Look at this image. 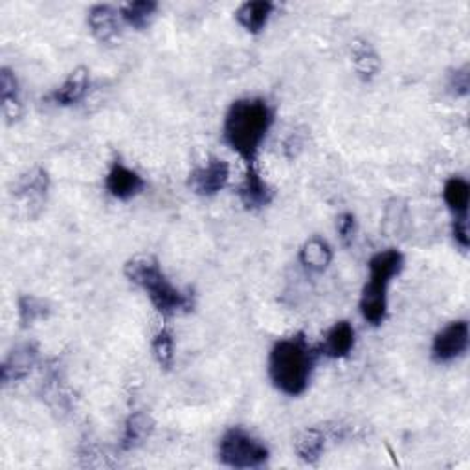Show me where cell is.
<instances>
[{
    "label": "cell",
    "mask_w": 470,
    "mask_h": 470,
    "mask_svg": "<svg viewBox=\"0 0 470 470\" xmlns=\"http://www.w3.org/2000/svg\"><path fill=\"white\" fill-rule=\"evenodd\" d=\"M272 123H274V111L268 102L261 97H243L234 102L227 112L222 138L244 160L246 167H256L261 143Z\"/></svg>",
    "instance_id": "cell-1"
},
{
    "label": "cell",
    "mask_w": 470,
    "mask_h": 470,
    "mask_svg": "<svg viewBox=\"0 0 470 470\" xmlns=\"http://www.w3.org/2000/svg\"><path fill=\"white\" fill-rule=\"evenodd\" d=\"M318 350L298 333L274 343L268 357V377L281 393L298 397L311 384Z\"/></svg>",
    "instance_id": "cell-2"
},
{
    "label": "cell",
    "mask_w": 470,
    "mask_h": 470,
    "mask_svg": "<svg viewBox=\"0 0 470 470\" xmlns=\"http://www.w3.org/2000/svg\"><path fill=\"white\" fill-rule=\"evenodd\" d=\"M123 274L147 294L153 307L164 318L189 312L193 309V296L173 285L164 274L158 259L150 254L131 258L123 266Z\"/></svg>",
    "instance_id": "cell-3"
},
{
    "label": "cell",
    "mask_w": 470,
    "mask_h": 470,
    "mask_svg": "<svg viewBox=\"0 0 470 470\" xmlns=\"http://www.w3.org/2000/svg\"><path fill=\"white\" fill-rule=\"evenodd\" d=\"M367 266L369 276L362 290L360 312L369 326L379 327L388 316V287L395 276L401 274L405 256L399 250L388 249L371 258Z\"/></svg>",
    "instance_id": "cell-4"
},
{
    "label": "cell",
    "mask_w": 470,
    "mask_h": 470,
    "mask_svg": "<svg viewBox=\"0 0 470 470\" xmlns=\"http://www.w3.org/2000/svg\"><path fill=\"white\" fill-rule=\"evenodd\" d=\"M50 179L42 167H34L20 175L10 191V204L15 217L24 220H35L46 204Z\"/></svg>",
    "instance_id": "cell-5"
},
{
    "label": "cell",
    "mask_w": 470,
    "mask_h": 470,
    "mask_svg": "<svg viewBox=\"0 0 470 470\" xmlns=\"http://www.w3.org/2000/svg\"><path fill=\"white\" fill-rule=\"evenodd\" d=\"M270 458L265 444L246 430L234 427L219 443V461L232 468H259Z\"/></svg>",
    "instance_id": "cell-6"
},
{
    "label": "cell",
    "mask_w": 470,
    "mask_h": 470,
    "mask_svg": "<svg viewBox=\"0 0 470 470\" xmlns=\"http://www.w3.org/2000/svg\"><path fill=\"white\" fill-rule=\"evenodd\" d=\"M468 350V324L466 320L451 321L441 329L432 343V358L437 364H449L463 357Z\"/></svg>",
    "instance_id": "cell-7"
},
{
    "label": "cell",
    "mask_w": 470,
    "mask_h": 470,
    "mask_svg": "<svg viewBox=\"0 0 470 470\" xmlns=\"http://www.w3.org/2000/svg\"><path fill=\"white\" fill-rule=\"evenodd\" d=\"M230 181V166L228 162L212 157L204 164L196 166L188 179V186L193 193L201 196H213L220 189H225Z\"/></svg>",
    "instance_id": "cell-8"
},
{
    "label": "cell",
    "mask_w": 470,
    "mask_h": 470,
    "mask_svg": "<svg viewBox=\"0 0 470 470\" xmlns=\"http://www.w3.org/2000/svg\"><path fill=\"white\" fill-rule=\"evenodd\" d=\"M39 360V350L32 342H24L6 355L3 362V384H13L27 379Z\"/></svg>",
    "instance_id": "cell-9"
},
{
    "label": "cell",
    "mask_w": 470,
    "mask_h": 470,
    "mask_svg": "<svg viewBox=\"0 0 470 470\" xmlns=\"http://www.w3.org/2000/svg\"><path fill=\"white\" fill-rule=\"evenodd\" d=\"M105 188L114 196V199L131 201L143 191L145 181L138 175L136 171L129 169L126 164L116 160L107 173Z\"/></svg>",
    "instance_id": "cell-10"
},
{
    "label": "cell",
    "mask_w": 470,
    "mask_h": 470,
    "mask_svg": "<svg viewBox=\"0 0 470 470\" xmlns=\"http://www.w3.org/2000/svg\"><path fill=\"white\" fill-rule=\"evenodd\" d=\"M89 28L96 41L102 44H114L121 35V15L119 10H114L107 4H97L89 12L87 17Z\"/></svg>",
    "instance_id": "cell-11"
},
{
    "label": "cell",
    "mask_w": 470,
    "mask_h": 470,
    "mask_svg": "<svg viewBox=\"0 0 470 470\" xmlns=\"http://www.w3.org/2000/svg\"><path fill=\"white\" fill-rule=\"evenodd\" d=\"M237 193L243 206L249 210H261L268 206L272 203V196H274L270 186L259 175L258 167H246L244 181L239 186Z\"/></svg>",
    "instance_id": "cell-12"
},
{
    "label": "cell",
    "mask_w": 470,
    "mask_h": 470,
    "mask_svg": "<svg viewBox=\"0 0 470 470\" xmlns=\"http://www.w3.org/2000/svg\"><path fill=\"white\" fill-rule=\"evenodd\" d=\"M355 348V329L350 321H336V324L326 333L324 342L318 348V353L329 358L348 357Z\"/></svg>",
    "instance_id": "cell-13"
},
{
    "label": "cell",
    "mask_w": 470,
    "mask_h": 470,
    "mask_svg": "<svg viewBox=\"0 0 470 470\" xmlns=\"http://www.w3.org/2000/svg\"><path fill=\"white\" fill-rule=\"evenodd\" d=\"M90 87V76L87 68H76L70 76L65 80V83L52 92V102L59 107H70L80 104L87 96Z\"/></svg>",
    "instance_id": "cell-14"
},
{
    "label": "cell",
    "mask_w": 470,
    "mask_h": 470,
    "mask_svg": "<svg viewBox=\"0 0 470 470\" xmlns=\"http://www.w3.org/2000/svg\"><path fill=\"white\" fill-rule=\"evenodd\" d=\"M333 261L331 244L320 235L309 237L300 249V263L311 274H321Z\"/></svg>",
    "instance_id": "cell-15"
},
{
    "label": "cell",
    "mask_w": 470,
    "mask_h": 470,
    "mask_svg": "<svg viewBox=\"0 0 470 470\" xmlns=\"http://www.w3.org/2000/svg\"><path fill=\"white\" fill-rule=\"evenodd\" d=\"M155 428L153 419L143 413V412H135L127 417L126 420V428H123V435L119 441V449L123 452H129L138 449L140 444L151 435Z\"/></svg>",
    "instance_id": "cell-16"
},
{
    "label": "cell",
    "mask_w": 470,
    "mask_h": 470,
    "mask_svg": "<svg viewBox=\"0 0 470 470\" xmlns=\"http://www.w3.org/2000/svg\"><path fill=\"white\" fill-rule=\"evenodd\" d=\"M0 102H3V114L8 123H15L22 116L20 90L15 73L10 68L0 70Z\"/></svg>",
    "instance_id": "cell-17"
},
{
    "label": "cell",
    "mask_w": 470,
    "mask_h": 470,
    "mask_svg": "<svg viewBox=\"0 0 470 470\" xmlns=\"http://www.w3.org/2000/svg\"><path fill=\"white\" fill-rule=\"evenodd\" d=\"M272 12H274V4L266 0H256V3H244L235 12V19L249 34H259L265 30Z\"/></svg>",
    "instance_id": "cell-18"
},
{
    "label": "cell",
    "mask_w": 470,
    "mask_h": 470,
    "mask_svg": "<svg viewBox=\"0 0 470 470\" xmlns=\"http://www.w3.org/2000/svg\"><path fill=\"white\" fill-rule=\"evenodd\" d=\"M294 449L298 458L307 465H316L326 451V434L318 427L307 428L298 434L294 441Z\"/></svg>",
    "instance_id": "cell-19"
},
{
    "label": "cell",
    "mask_w": 470,
    "mask_h": 470,
    "mask_svg": "<svg viewBox=\"0 0 470 470\" xmlns=\"http://www.w3.org/2000/svg\"><path fill=\"white\" fill-rule=\"evenodd\" d=\"M443 199L447 203L449 210L454 217H468V204H470V186L461 177H451L444 182Z\"/></svg>",
    "instance_id": "cell-20"
},
{
    "label": "cell",
    "mask_w": 470,
    "mask_h": 470,
    "mask_svg": "<svg viewBox=\"0 0 470 470\" xmlns=\"http://www.w3.org/2000/svg\"><path fill=\"white\" fill-rule=\"evenodd\" d=\"M157 10L158 4L153 3V0H138V3H129L126 6H121L119 15L127 27L135 30H143L151 24Z\"/></svg>",
    "instance_id": "cell-21"
},
{
    "label": "cell",
    "mask_w": 470,
    "mask_h": 470,
    "mask_svg": "<svg viewBox=\"0 0 470 470\" xmlns=\"http://www.w3.org/2000/svg\"><path fill=\"white\" fill-rule=\"evenodd\" d=\"M351 58L357 72L364 80H374L381 70L379 54L374 50V46L366 41H355L351 46Z\"/></svg>",
    "instance_id": "cell-22"
},
{
    "label": "cell",
    "mask_w": 470,
    "mask_h": 470,
    "mask_svg": "<svg viewBox=\"0 0 470 470\" xmlns=\"http://www.w3.org/2000/svg\"><path fill=\"white\" fill-rule=\"evenodd\" d=\"M17 307H19V321L22 327H30L35 324V321L46 320L52 312L50 305L34 294H22Z\"/></svg>",
    "instance_id": "cell-23"
},
{
    "label": "cell",
    "mask_w": 470,
    "mask_h": 470,
    "mask_svg": "<svg viewBox=\"0 0 470 470\" xmlns=\"http://www.w3.org/2000/svg\"><path fill=\"white\" fill-rule=\"evenodd\" d=\"M153 355L162 369H171L173 362H175V342H173V335L169 329H160L153 338Z\"/></svg>",
    "instance_id": "cell-24"
},
{
    "label": "cell",
    "mask_w": 470,
    "mask_h": 470,
    "mask_svg": "<svg viewBox=\"0 0 470 470\" xmlns=\"http://www.w3.org/2000/svg\"><path fill=\"white\" fill-rule=\"evenodd\" d=\"M336 230H338V235L340 239L350 244L353 239H355V232H357V219L353 213H342L338 217V222H336Z\"/></svg>",
    "instance_id": "cell-25"
},
{
    "label": "cell",
    "mask_w": 470,
    "mask_h": 470,
    "mask_svg": "<svg viewBox=\"0 0 470 470\" xmlns=\"http://www.w3.org/2000/svg\"><path fill=\"white\" fill-rule=\"evenodd\" d=\"M468 87H470V73H468V66L465 65L463 68H458L454 73H451L449 89L456 96H466L468 94Z\"/></svg>",
    "instance_id": "cell-26"
},
{
    "label": "cell",
    "mask_w": 470,
    "mask_h": 470,
    "mask_svg": "<svg viewBox=\"0 0 470 470\" xmlns=\"http://www.w3.org/2000/svg\"><path fill=\"white\" fill-rule=\"evenodd\" d=\"M454 239L463 246V249H468L470 244L468 217H454Z\"/></svg>",
    "instance_id": "cell-27"
}]
</instances>
